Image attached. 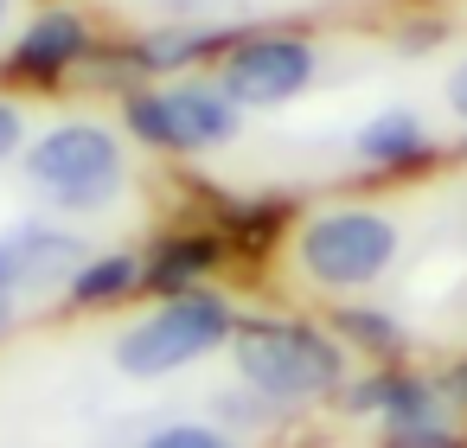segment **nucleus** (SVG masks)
Listing matches in <instances>:
<instances>
[{
  "label": "nucleus",
  "mask_w": 467,
  "mask_h": 448,
  "mask_svg": "<svg viewBox=\"0 0 467 448\" xmlns=\"http://www.w3.org/2000/svg\"><path fill=\"white\" fill-rule=\"evenodd\" d=\"M231 359H237V378L269 403H314L346 384L339 333H320L307 320H244L231 333Z\"/></svg>",
  "instance_id": "f257e3e1"
},
{
  "label": "nucleus",
  "mask_w": 467,
  "mask_h": 448,
  "mask_svg": "<svg viewBox=\"0 0 467 448\" xmlns=\"http://www.w3.org/2000/svg\"><path fill=\"white\" fill-rule=\"evenodd\" d=\"M397 250H403V224L384 205H327L295 237L301 276L327 295H358V288L384 282Z\"/></svg>",
  "instance_id": "f03ea898"
},
{
  "label": "nucleus",
  "mask_w": 467,
  "mask_h": 448,
  "mask_svg": "<svg viewBox=\"0 0 467 448\" xmlns=\"http://www.w3.org/2000/svg\"><path fill=\"white\" fill-rule=\"evenodd\" d=\"M224 339H231V301L205 295V288H186V295H167L154 314H141L116 339V365L129 378H167V371L205 359Z\"/></svg>",
  "instance_id": "7ed1b4c3"
},
{
  "label": "nucleus",
  "mask_w": 467,
  "mask_h": 448,
  "mask_svg": "<svg viewBox=\"0 0 467 448\" xmlns=\"http://www.w3.org/2000/svg\"><path fill=\"white\" fill-rule=\"evenodd\" d=\"M26 173L58 205H103L122 186V148H116V135L103 122H65V129L33 141Z\"/></svg>",
  "instance_id": "20e7f679"
},
{
  "label": "nucleus",
  "mask_w": 467,
  "mask_h": 448,
  "mask_svg": "<svg viewBox=\"0 0 467 448\" xmlns=\"http://www.w3.org/2000/svg\"><path fill=\"white\" fill-rule=\"evenodd\" d=\"M320 78V52L295 33H250V39H231L224 46V97L237 109H275V103H295L307 84Z\"/></svg>",
  "instance_id": "39448f33"
},
{
  "label": "nucleus",
  "mask_w": 467,
  "mask_h": 448,
  "mask_svg": "<svg viewBox=\"0 0 467 448\" xmlns=\"http://www.w3.org/2000/svg\"><path fill=\"white\" fill-rule=\"evenodd\" d=\"M129 129L154 148L173 154H199L237 135V103L224 97V84H180V90H141L129 97Z\"/></svg>",
  "instance_id": "423d86ee"
},
{
  "label": "nucleus",
  "mask_w": 467,
  "mask_h": 448,
  "mask_svg": "<svg viewBox=\"0 0 467 448\" xmlns=\"http://www.w3.org/2000/svg\"><path fill=\"white\" fill-rule=\"evenodd\" d=\"M346 410H352V416L384 422L390 435L454 422V403L441 397V384H435V378H422V371H397V365H384V371L358 378V384L346 391Z\"/></svg>",
  "instance_id": "0eeeda50"
},
{
  "label": "nucleus",
  "mask_w": 467,
  "mask_h": 448,
  "mask_svg": "<svg viewBox=\"0 0 467 448\" xmlns=\"http://www.w3.org/2000/svg\"><path fill=\"white\" fill-rule=\"evenodd\" d=\"M429 148H435L429 122H422L416 109H403V103L378 109V116L358 129V161H365V167H384V173L422 167V161H429Z\"/></svg>",
  "instance_id": "6e6552de"
},
{
  "label": "nucleus",
  "mask_w": 467,
  "mask_h": 448,
  "mask_svg": "<svg viewBox=\"0 0 467 448\" xmlns=\"http://www.w3.org/2000/svg\"><path fill=\"white\" fill-rule=\"evenodd\" d=\"M71 58H84V26L71 14H39L14 46V71H26V78H52Z\"/></svg>",
  "instance_id": "1a4fd4ad"
},
{
  "label": "nucleus",
  "mask_w": 467,
  "mask_h": 448,
  "mask_svg": "<svg viewBox=\"0 0 467 448\" xmlns=\"http://www.w3.org/2000/svg\"><path fill=\"white\" fill-rule=\"evenodd\" d=\"M218 263V237H173L148 256V288H167V295H186L205 269Z\"/></svg>",
  "instance_id": "9d476101"
},
{
  "label": "nucleus",
  "mask_w": 467,
  "mask_h": 448,
  "mask_svg": "<svg viewBox=\"0 0 467 448\" xmlns=\"http://www.w3.org/2000/svg\"><path fill=\"white\" fill-rule=\"evenodd\" d=\"M135 282H148V263L141 256H97V263H78V276L65 282V295L71 301H116V295H129Z\"/></svg>",
  "instance_id": "9b49d317"
},
{
  "label": "nucleus",
  "mask_w": 467,
  "mask_h": 448,
  "mask_svg": "<svg viewBox=\"0 0 467 448\" xmlns=\"http://www.w3.org/2000/svg\"><path fill=\"white\" fill-rule=\"evenodd\" d=\"M333 333H339V346H358V352H371V359H397V352L410 346V333H403L384 307H339V314H333Z\"/></svg>",
  "instance_id": "f8f14e48"
},
{
  "label": "nucleus",
  "mask_w": 467,
  "mask_h": 448,
  "mask_svg": "<svg viewBox=\"0 0 467 448\" xmlns=\"http://www.w3.org/2000/svg\"><path fill=\"white\" fill-rule=\"evenodd\" d=\"M205 46H212V33H161V39H141V46H135V65L173 71V65H186V58L205 52Z\"/></svg>",
  "instance_id": "ddd939ff"
},
{
  "label": "nucleus",
  "mask_w": 467,
  "mask_h": 448,
  "mask_svg": "<svg viewBox=\"0 0 467 448\" xmlns=\"http://www.w3.org/2000/svg\"><path fill=\"white\" fill-rule=\"evenodd\" d=\"M212 410H224V422H237V429H263V422H275V403L263 397V391H218L212 397Z\"/></svg>",
  "instance_id": "4468645a"
},
{
  "label": "nucleus",
  "mask_w": 467,
  "mask_h": 448,
  "mask_svg": "<svg viewBox=\"0 0 467 448\" xmlns=\"http://www.w3.org/2000/svg\"><path fill=\"white\" fill-rule=\"evenodd\" d=\"M141 448H237L224 429H212V422H173V429H161V435H148Z\"/></svg>",
  "instance_id": "2eb2a0df"
},
{
  "label": "nucleus",
  "mask_w": 467,
  "mask_h": 448,
  "mask_svg": "<svg viewBox=\"0 0 467 448\" xmlns=\"http://www.w3.org/2000/svg\"><path fill=\"white\" fill-rule=\"evenodd\" d=\"M384 448H467V435L454 422L441 429H403V435H384Z\"/></svg>",
  "instance_id": "dca6fc26"
},
{
  "label": "nucleus",
  "mask_w": 467,
  "mask_h": 448,
  "mask_svg": "<svg viewBox=\"0 0 467 448\" xmlns=\"http://www.w3.org/2000/svg\"><path fill=\"white\" fill-rule=\"evenodd\" d=\"M441 97H448V109H454V122H467V52L448 65V78H441Z\"/></svg>",
  "instance_id": "f3484780"
},
{
  "label": "nucleus",
  "mask_w": 467,
  "mask_h": 448,
  "mask_svg": "<svg viewBox=\"0 0 467 448\" xmlns=\"http://www.w3.org/2000/svg\"><path fill=\"white\" fill-rule=\"evenodd\" d=\"M20 135H26V129H20V109H14V103H0V161L20 148Z\"/></svg>",
  "instance_id": "a211bd4d"
},
{
  "label": "nucleus",
  "mask_w": 467,
  "mask_h": 448,
  "mask_svg": "<svg viewBox=\"0 0 467 448\" xmlns=\"http://www.w3.org/2000/svg\"><path fill=\"white\" fill-rule=\"evenodd\" d=\"M186 7H192V14H199V7H231V0H186Z\"/></svg>",
  "instance_id": "6ab92c4d"
},
{
  "label": "nucleus",
  "mask_w": 467,
  "mask_h": 448,
  "mask_svg": "<svg viewBox=\"0 0 467 448\" xmlns=\"http://www.w3.org/2000/svg\"><path fill=\"white\" fill-rule=\"evenodd\" d=\"M0 320H7V288H0Z\"/></svg>",
  "instance_id": "aec40b11"
},
{
  "label": "nucleus",
  "mask_w": 467,
  "mask_h": 448,
  "mask_svg": "<svg viewBox=\"0 0 467 448\" xmlns=\"http://www.w3.org/2000/svg\"><path fill=\"white\" fill-rule=\"evenodd\" d=\"M0 26H7V0H0Z\"/></svg>",
  "instance_id": "412c9836"
}]
</instances>
